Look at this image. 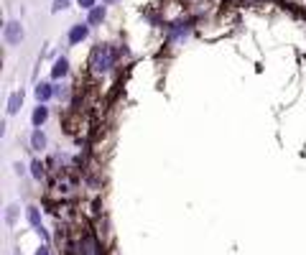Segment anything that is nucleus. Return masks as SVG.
Masks as SVG:
<instances>
[{
	"label": "nucleus",
	"instance_id": "obj_4",
	"mask_svg": "<svg viewBox=\"0 0 306 255\" xmlns=\"http://www.w3.org/2000/svg\"><path fill=\"white\" fill-rule=\"evenodd\" d=\"M33 95H36V100L38 102H48L54 97V87L48 84V82H38L36 84V90H33Z\"/></svg>",
	"mask_w": 306,
	"mask_h": 255
},
{
	"label": "nucleus",
	"instance_id": "obj_1",
	"mask_svg": "<svg viewBox=\"0 0 306 255\" xmlns=\"http://www.w3.org/2000/svg\"><path fill=\"white\" fill-rule=\"evenodd\" d=\"M117 62V51L110 46V44H97L95 51H92V59H90V66L92 72L102 74V72H110Z\"/></svg>",
	"mask_w": 306,
	"mask_h": 255
},
{
	"label": "nucleus",
	"instance_id": "obj_6",
	"mask_svg": "<svg viewBox=\"0 0 306 255\" xmlns=\"http://www.w3.org/2000/svg\"><path fill=\"white\" fill-rule=\"evenodd\" d=\"M46 120H48V107H46L44 102H38V107H36L33 115H31V125H33V128H41Z\"/></svg>",
	"mask_w": 306,
	"mask_h": 255
},
{
	"label": "nucleus",
	"instance_id": "obj_2",
	"mask_svg": "<svg viewBox=\"0 0 306 255\" xmlns=\"http://www.w3.org/2000/svg\"><path fill=\"white\" fill-rule=\"evenodd\" d=\"M23 36H26V31H23L21 21H8V23H5L3 38H5V44H8V46H18V44L23 41Z\"/></svg>",
	"mask_w": 306,
	"mask_h": 255
},
{
	"label": "nucleus",
	"instance_id": "obj_9",
	"mask_svg": "<svg viewBox=\"0 0 306 255\" xmlns=\"http://www.w3.org/2000/svg\"><path fill=\"white\" fill-rule=\"evenodd\" d=\"M21 105H23V92H13L11 100H8V115H18Z\"/></svg>",
	"mask_w": 306,
	"mask_h": 255
},
{
	"label": "nucleus",
	"instance_id": "obj_14",
	"mask_svg": "<svg viewBox=\"0 0 306 255\" xmlns=\"http://www.w3.org/2000/svg\"><path fill=\"white\" fill-rule=\"evenodd\" d=\"M80 3V8H84V11H92L95 8V0H77Z\"/></svg>",
	"mask_w": 306,
	"mask_h": 255
},
{
	"label": "nucleus",
	"instance_id": "obj_15",
	"mask_svg": "<svg viewBox=\"0 0 306 255\" xmlns=\"http://www.w3.org/2000/svg\"><path fill=\"white\" fill-rule=\"evenodd\" d=\"M16 174L23 176V174H26V166H23V163H16Z\"/></svg>",
	"mask_w": 306,
	"mask_h": 255
},
{
	"label": "nucleus",
	"instance_id": "obj_8",
	"mask_svg": "<svg viewBox=\"0 0 306 255\" xmlns=\"http://www.w3.org/2000/svg\"><path fill=\"white\" fill-rule=\"evenodd\" d=\"M31 148L33 151H44L46 148V135L41 133V128H33V133H31Z\"/></svg>",
	"mask_w": 306,
	"mask_h": 255
},
{
	"label": "nucleus",
	"instance_id": "obj_16",
	"mask_svg": "<svg viewBox=\"0 0 306 255\" xmlns=\"http://www.w3.org/2000/svg\"><path fill=\"white\" fill-rule=\"evenodd\" d=\"M36 255H51V253H48V248L44 245V248H38V250H36Z\"/></svg>",
	"mask_w": 306,
	"mask_h": 255
},
{
	"label": "nucleus",
	"instance_id": "obj_11",
	"mask_svg": "<svg viewBox=\"0 0 306 255\" xmlns=\"http://www.w3.org/2000/svg\"><path fill=\"white\" fill-rule=\"evenodd\" d=\"M26 214H28V222H31L36 230L41 227V214H38V207H28V209H26Z\"/></svg>",
	"mask_w": 306,
	"mask_h": 255
},
{
	"label": "nucleus",
	"instance_id": "obj_5",
	"mask_svg": "<svg viewBox=\"0 0 306 255\" xmlns=\"http://www.w3.org/2000/svg\"><path fill=\"white\" fill-rule=\"evenodd\" d=\"M66 74H69V62H66V56H59L51 66V77L54 80H64Z\"/></svg>",
	"mask_w": 306,
	"mask_h": 255
},
{
	"label": "nucleus",
	"instance_id": "obj_3",
	"mask_svg": "<svg viewBox=\"0 0 306 255\" xmlns=\"http://www.w3.org/2000/svg\"><path fill=\"white\" fill-rule=\"evenodd\" d=\"M87 36H90V23H77V26L69 28V44H72V46L82 44Z\"/></svg>",
	"mask_w": 306,
	"mask_h": 255
},
{
	"label": "nucleus",
	"instance_id": "obj_13",
	"mask_svg": "<svg viewBox=\"0 0 306 255\" xmlns=\"http://www.w3.org/2000/svg\"><path fill=\"white\" fill-rule=\"evenodd\" d=\"M66 5H69V0H54V8H51V11L59 13V11H64Z\"/></svg>",
	"mask_w": 306,
	"mask_h": 255
},
{
	"label": "nucleus",
	"instance_id": "obj_17",
	"mask_svg": "<svg viewBox=\"0 0 306 255\" xmlns=\"http://www.w3.org/2000/svg\"><path fill=\"white\" fill-rule=\"evenodd\" d=\"M102 3H107V5H115V3H120V0H102Z\"/></svg>",
	"mask_w": 306,
	"mask_h": 255
},
{
	"label": "nucleus",
	"instance_id": "obj_10",
	"mask_svg": "<svg viewBox=\"0 0 306 255\" xmlns=\"http://www.w3.org/2000/svg\"><path fill=\"white\" fill-rule=\"evenodd\" d=\"M31 176H33L36 181H41L44 176H46V166H44L41 161H38V159H36V161H31Z\"/></svg>",
	"mask_w": 306,
	"mask_h": 255
},
{
	"label": "nucleus",
	"instance_id": "obj_7",
	"mask_svg": "<svg viewBox=\"0 0 306 255\" xmlns=\"http://www.w3.org/2000/svg\"><path fill=\"white\" fill-rule=\"evenodd\" d=\"M105 16H107L105 5H95L92 11H90V18H87V23H90V26H100V23L105 21Z\"/></svg>",
	"mask_w": 306,
	"mask_h": 255
},
{
	"label": "nucleus",
	"instance_id": "obj_12",
	"mask_svg": "<svg viewBox=\"0 0 306 255\" xmlns=\"http://www.w3.org/2000/svg\"><path fill=\"white\" fill-rule=\"evenodd\" d=\"M16 214H18V204H11V207L5 209V222L13 224V222H16Z\"/></svg>",
	"mask_w": 306,
	"mask_h": 255
}]
</instances>
